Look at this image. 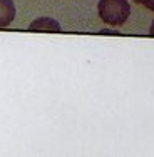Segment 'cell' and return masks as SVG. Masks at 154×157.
I'll list each match as a JSON object with an SVG mask.
<instances>
[{"instance_id": "obj_1", "label": "cell", "mask_w": 154, "mask_h": 157, "mask_svg": "<svg viewBox=\"0 0 154 157\" xmlns=\"http://www.w3.org/2000/svg\"><path fill=\"white\" fill-rule=\"evenodd\" d=\"M97 12L107 25H122L131 13V7L127 0H99Z\"/></svg>"}, {"instance_id": "obj_4", "label": "cell", "mask_w": 154, "mask_h": 157, "mask_svg": "<svg viewBox=\"0 0 154 157\" xmlns=\"http://www.w3.org/2000/svg\"><path fill=\"white\" fill-rule=\"evenodd\" d=\"M132 2L141 3V5H144L146 9H149V10H152V12H154V0H132Z\"/></svg>"}, {"instance_id": "obj_2", "label": "cell", "mask_w": 154, "mask_h": 157, "mask_svg": "<svg viewBox=\"0 0 154 157\" xmlns=\"http://www.w3.org/2000/svg\"><path fill=\"white\" fill-rule=\"evenodd\" d=\"M29 29L32 32H61L59 22H55L54 18H49V17H40L37 20H34Z\"/></svg>"}, {"instance_id": "obj_5", "label": "cell", "mask_w": 154, "mask_h": 157, "mask_svg": "<svg viewBox=\"0 0 154 157\" xmlns=\"http://www.w3.org/2000/svg\"><path fill=\"white\" fill-rule=\"evenodd\" d=\"M149 33L154 37V20H152V24H151V30H149Z\"/></svg>"}, {"instance_id": "obj_3", "label": "cell", "mask_w": 154, "mask_h": 157, "mask_svg": "<svg viewBox=\"0 0 154 157\" xmlns=\"http://www.w3.org/2000/svg\"><path fill=\"white\" fill-rule=\"evenodd\" d=\"M15 18V5L12 0H0V29L12 24Z\"/></svg>"}]
</instances>
